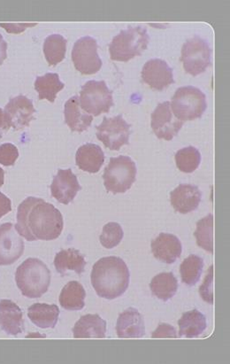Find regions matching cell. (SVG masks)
<instances>
[{
  "label": "cell",
  "instance_id": "obj_1",
  "mask_svg": "<svg viewBox=\"0 0 230 364\" xmlns=\"http://www.w3.org/2000/svg\"><path fill=\"white\" fill-rule=\"evenodd\" d=\"M16 229L28 241L55 240L64 227L59 209L44 200L28 197L18 207Z\"/></svg>",
  "mask_w": 230,
  "mask_h": 364
},
{
  "label": "cell",
  "instance_id": "obj_2",
  "mask_svg": "<svg viewBox=\"0 0 230 364\" xmlns=\"http://www.w3.org/2000/svg\"><path fill=\"white\" fill-rule=\"evenodd\" d=\"M91 279L92 287L99 297L114 300L127 291L131 274L122 259L109 257L102 258L95 263Z\"/></svg>",
  "mask_w": 230,
  "mask_h": 364
},
{
  "label": "cell",
  "instance_id": "obj_3",
  "mask_svg": "<svg viewBox=\"0 0 230 364\" xmlns=\"http://www.w3.org/2000/svg\"><path fill=\"white\" fill-rule=\"evenodd\" d=\"M51 272L44 262L37 258H28L18 267L16 281L23 296L40 298L48 291Z\"/></svg>",
  "mask_w": 230,
  "mask_h": 364
},
{
  "label": "cell",
  "instance_id": "obj_4",
  "mask_svg": "<svg viewBox=\"0 0 230 364\" xmlns=\"http://www.w3.org/2000/svg\"><path fill=\"white\" fill-rule=\"evenodd\" d=\"M150 38L145 28H128L113 38L109 46L111 60L128 63L146 51Z\"/></svg>",
  "mask_w": 230,
  "mask_h": 364
},
{
  "label": "cell",
  "instance_id": "obj_5",
  "mask_svg": "<svg viewBox=\"0 0 230 364\" xmlns=\"http://www.w3.org/2000/svg\"><path fill=\"white\" fill-rule=\"evenodd\" d=\"M171 110L180 121H193L207 110V97L194 86H185L175 92L170 103Z\"/></svg>",
  "mask_w": 230,
  "mask_h": 364
},
{
  "label": "cell",
  "instance_id": "obj_6",
  "mask_svg": "<svg viewBox=\"0 0 230 364\" xmlns=\"http://www.w3.org/2000/svg\"><path fill=\"white\" fill-rule=\"evenodd\" d=\"M136 172L135 162L131 158L124 156L111 158L104 171V185L110 193H124L135 183Z\"/></svg>",
  "mask_w": 230,
  "mask_h": 364
},
{
  "label": "cell",
  "instance_id": "obj_7",
  "mask_svg": "<svg viewBox=\"0 0 230 364\" xmlns=\"http://www.w3.org/2000/svg\"><path fill=\"white\" fill-rule=\"evenodd\" d=\"M79 103L86 113L99 117L109 113L114 106L113 92L105 81H89L82 87Z\"/></svg>",
  "mask_w": 230,
  "mask_h": 364
},
{
  "label": "cell",
  "instance_id": "obj_8",
  "mask_svg": "<svg viewBox=\"0 0 230 364\" xmlns=\"http://www.w3.org/2000/svg\"><path fill=\"white\" fill-rule=\"evenodd\" d=\"M212 50L206 41L195 36L182 46L181 61L186 73L197 77L211 65Z\"/></svg>",
  "mask_w": 230,
  "mask_h": 364
},
{
  "label": "cell",
  "instance_id": "obj_9",
  "mask_svg": "<svg viewBox=\"0 0 230 364\" xmlns=\"http://www.w3.org/2000/svg\"><path fill=\"white\" fill-rule=\"evenodd\" d=\"M131 125L117 115L113 118H104L102 124L97 127V138L104 146L112 151H119L122 146L128 145Z\"/></svg>",
  "mask_w": 230,
  "mask_h": 364
},
{
  "label": "cell",
  "instance_id": "obj_10",
  "mask_svg": "<svg viewBox=\"0 0 230 364\" xmlns=\"http://www.w3.org/2000/svg\"><path fill=\"white\" fill-rule=\"evenodd\" d=\"M75 68L82 75H94L102 70V60L98 54V43L91 37H84L75 43L72 50Z\"/></svg>",
  "mask_w": 230,
  "mask_h": 364
},
{
  "label": "cell",
  "instance_id": "obj_11",
  "mask_svg": "<svg viewBox=\"0 0 230 364\" xmlns=\"http://www.w3.org/2000/svg\"><path fill=\"white\" fill-rule=\"evenodd\" d=\"M23 237L11 223L0 225V266L13 264L23 255Z\"/></svg>",
  "mask_w": 230,
  "mask_h": 364
},
{
  "label": "cell",
  "instance_id": "obj_12",
  "mask_svg": "<svg viewBox=\"0 0 230 364\" xmlns=\"http://www.w3.org/2000/svg\"><path fill=\"white\" fill-rule=\"evenodd\" d=\"M182 125L183 122L178 120L172 114L170 102H165L158 105L152 114L150 126L158 139L171 141L178 134Z\"/></svg>",
  "mask_w": 230,
  "mask_h": 364
},
{
  "label": "cell",
  "instance_id": "obj_13",
  "mask_svg": "<svg viewBox=\"0 0 230 364\" xmlns=\"http://www.w3.org/2000/svg\"><path fill=\"white\" fill-rule=\"evenodd\" d=\"M4 113L9 128L12 127L14 131H19L30 126L31 122L34 120L35 109L32 100L20 95L9 100Z\"/></svg>",
  "mask_w": 230,
  "mask_h": 364
},
{
  "label": "cell",
  "instance_id": "obj_14",
  "mask_svg": "<svg viewBox=\"0 0 230 364\" xmlns=\"http://www.w3.org/2000/svg\"><path fill=\"white\" fill-rule=\"evenodd\" d=\"M141 75L143 81L156 91H163L175 84L172 70L163 60L153 59L147 61Z\"/></svg>",
  "mask_w": 230,
  "mask_h": 364
},
{
  "label": "cell",
  "instance_id": "obj_15",
  "mask_svg": "<svg viewBox=\"0 0 230 364\" xmlns=\"http://www.w3.org/2000/svg\"><path fill=\"white\" fill-rule=\"evenodd\" d=\"M82 186L70 168L59 169L51 186L52 196L60 203L68 205L75 200Z\"/></svg>",
  "mask_w": 230,
  "mask_h": 364
},
{
  "label": "cell",
  "instance_id": "obj_16",
  "mask_svg": "<svg viewBox=\"0 0 230 364\" xmlns=\"http://www.w3.org/2000/svg\"><path fill=\"white\" fill-rule=\"evenodd\" d=\"M202 199L199 187L192 185H180L170 193L172 207L181 214H189L199 208Z\"/></svg>",
  "mask_w": 230,
  "mask_h": 364
},
{
  "label": "cell",
  "instance_id": "obj_17",
  "mask_svg": "<svg viewBox=\"0 0 230 364\" xmlns=\"http://www.w3.org/2000/svg\"><path fill=\"white\" fill-rule=\"evenodd\" d=\"M152 252L153 257L160 262L172 264L181 257L182 247L181 241L172 234L160 233L153 240Z\"/></svg>",
  "mask_w": 230,
  "mask_h": 364
},
{
  "label": "cell",
  "instance_id": "obj_18",
  "mask_svg": "<svg viewBox=\"0 0 230 364\" xmlns=\"http://www.w3.org/2000/svg\"><path fill=\"white\" fill-rule=\"evenodd\" d=\"M119 338H142L146 335L145 320L138 309L129 308L120 314L116 324Z\"/></svg>",
  "mask_w": 230,
  "mask_h": 364
},
{
  "label": "cell",
  "instance_id": "obj_19",
  "mask_svg": "<svg viewBox=\"0 0 230 364\" xmlns=\"http://www.w3.org/2000/svg\"><path fill=\"white\" fill-rule=\"evenodd\" d=\"M0 327L6 334L13 336L23 333L24 330L23 311L12 301H0Z\"/></svg>",
  "mask_w": 230,
  "mask_h": 364
},
{
  "label": "cell",
  "instance_id": "obj_20",
  "mask_svg": "<svg viewBox=\"0 0 230 364\" xmlns=\"http://www.w3.org/2000/svg\"><path fill=\"white\" fill-rule=\"evenodd\" d=\"M65 122L72 132L82 133L89 128L93 121L91 114L85 113L79 103V97L68 100L64 107Z\"/></svg>",
  "mask_w": 230,
  "mask_h": 364
},
{
  "label": "cell",
  "instance_id": "obj_21",
  "mask_svg": "<svg viewBox=\"0 0 230 364\" xmlns=\"http://www.w3.org/2000/svg\"><path fill=\"white\" fill-rule=\"evenodd\" d=\"M75 161L82 171L94 174L102 168L105 161V154L102 147L95 144L88 143L79 147L75 154Z\"/></svg>",
  "mask_w": 230,
  "mask_h": 364
},
{
  "label": "cell",
  "instance_id": "obj_22",
  "mask_svg": "<svg viewBox=\"0 0 230 364\" xmlns=\"http://www.w3.org/2000/svg\"><path fill=\"white\" fill-rule=\"evenodd\" d=\"M106 322L97 314L95 315L89 314L82 316L73 328L75 338H104L106 337Z\"/></svg>",
  "mask_w": 230,
  "mask_h": 364
},
{
  "label": "cell",
  "instance_id": "obj_23",
  "mask_svg": "<svg viewBox=\"0 0 230 364\" xmlns=\"http://www.w3.org/2000/svg\"><path fill=\"white\" fill-rule=\"evenodd\" d=\"M28 318L42 329H53L59 321L60 309L56 305L35 304L28 308Z\"/></svg>",
  "mask_w": 230,
  "mask_h": 364
},
{
  "label": "cell",
  "instance_id": "obj_24",
  "mask_svg": "<svg viewBox=\"0 0 230 364\" xmlns=\"http://www.w3.org/2000/svg\"><path fill=\"white\" fill-rule=\"evenodd\" d=\"M55 266L61 276L67 275L68 270H73L78 275H82L84 272L86 261L80 252L75 248H68L56 255Z\"/></svg>",
  "mask_w": 230,
  "mask_h": 364
},
{
  "label": "cell",
  "instance_id": "obj_25",
  "mask_svg": "<svg viewBox=\"0 0 230 364\" xmlns=\"http://www.w3.org/2000/svg\"><path fill=\"white\" fill-rule=\"evenodd\" d=\"M207 324L206 316L197 309L186 312L178 321L179 337H199L207 329Z\"/></svg>",
  "mask_w": 230,
  "mask_h": 364
},
{
  "label": "cell",
  "instance_id": "obj_26",
  "mask_svg": "<svg viewBox=\"0 0 230 364\" xmlns=\"http://www.w3.org/2000/svg\"><path fill=\"white\" fill-rule=\"evenodd\" d=\"M86 293L77 281H71L64 287L60 295V304L67 311H77L84 308Z\"/></svg>",
  "mask_w": 230,
  "mask_h": 364
},
{
  "label": "cell",
  "instance_id": "obj_27",
  "mask_svg": "<svg viewBox=\"0 0 230 364\" xmlns=\"http://www.w3.org/2000/svg\"><path fill=\"white\" fill-rule=\"evenodd\" d=\"M150 288L154 296L161 301H168L177 291L178 281L172 273H160L150 281Z\"/></svg>",
  "mask_w": 230,
  "mask_h": 364
},
{
  "label": "cell",
  "instance_id": "obj_28",
  "mask_svg": "<svg viewBox=\"0 0 230 364\" xmlns=\"http://www.w3.org/2000/svg\"><path fill=\"white\" fill-rule=\"evenodd\" d=\"M65 87L63 82L60 80L59 75L48 73L43 77H38L35 82V91L38 92V99L46 100L55 102L57 95Z\"/></svg>",
  "mask_w": 230,
  "mask_h": 364
},
{
  "label": "cell",
  "instance_id": "obj_29",
  "mask_svg": "<svg viewBox=\"0 0 230 364\" xmlns=\"http://www.w3.org/2000/svg\"><path fill=\"white\" fill-rule=\"evenodd\" d=\"M44 53L50 66H56L65 59L67 52V41L62 36H49L44 43Z\"/></svg>",
  "mask_w": 230,
  "mask_h": 364
},
{
  "label": "cell",
  "instance_id": "obj_30",
  "mask_svg": "<svg viewBox=\"0 0 230 364\" xmlns=\"http://www.w3.org/2000/svg\"><path fill=\"white\" fill-rule=\"evenodd\" d=\"M204 268L203 259L192 255L187 257L180 266L182 282L188 287H194L199 282Z\"/></svg>",
  "mask_w": 230,
  "mask_h": 364
},
{
  "label": "cell",
  "instance_id": "obj_31",
  "mask_svg": "<svg viewBox=\"0 0 230 364\" xmlns=\"http://www.w3.org/2000/svg\"><path fill=\"white\" fill-rule=\"evenodd\" d=\"M197 245L204 250L214 253V215L209 214L197 223L194 232Z\"/></svg>",
  "mask_w": 230,
  "mask_h": 364
},
{
  "label": "cell",
  "instance_id": "obj_32",
  "mask_svg": "<svg viewBox=\"0 0 230 364\" xmlns=\"http://www.w3.org/2000/svg\"><path fill=\"white\" fill-rule=\"evenodd\" d=\"M175 164L180 171L192 173L199 167L201 154L194 146L185 147L175 154Z\"/></svg>",
  "mask_w": 230,
  "mask_h": 364
},
{
  "label": "cell",
  "instance_id": "obj_33",
  "mask_svg": "<svg viewBox=\"0 0 230 364\" xmlns=\"http://www.w3.org/2000/svg\"><path fill=\"white\" fill-rule=\"evenodd\" d=\"M124 232L121 226L117 223H109L104 226L102 235L99 237L100 243L106 250H112L117 247L124 239Z\"/></svg>",
  "mask_w": 230,
  "mask_h": 364
},
{
  "label": "cell",
  "instance_id": "obj_34",
  "mask_svg": "<svg viewBox=\"0 0 230 364\" xmlns=\"http://www.w3.org/2000/svg\"><path fill=\"white\" fill-rule=\"evenodd\" d=\"M19 157V151L13 144L6 143L0 146V164L9 167L16 164Z\"/></svg>",
  "mask_w": 230,
  "mask_h": 364
},
{
  "label": "cell",
  "instance_id": "obj_35",
  "mask_svg": "<svg viewBox=\"0 0 230 364\" xmlns=\"http://www.w3.org/2000/svg\"><path fill=\"white\" fill-rule=\"evenodd\" d=\"M214 266L208 269L207 275L204 277V283L199 288V294L204 301L208 304H214L213 294Z\"/></svg>",
  "mask_w": 230,
  "mask_h": 364
},
{
  "label": "cell",
  "instance_id": "obj_36",
  "mask_svg": "<svg viewBox=\"0 0 230 364\" xmlns=\"http://www.w3.org/2000/svg\"><path fill=\"white\" fill-rule=\"evenodd\" d=\"M155 338H177V333L174 327L168 323H160L152 335Z\"/></svg>",
  "mask_w": 230,
  "mask_h": 364
},
{
  "label": "cell",
  "instance_id": "obj_37",
  "mask_svg": "<svg viewBox=\"0 0 230 364\" xmlns=\"http://www.w3.org/2000/svg\"><path fill=\"white\" fill-rule=\"evenodd\" d=\"M12 210V203L9 198H7L5 194L0 193V219L4 215L9 214Z\"/></svg>",
  "mask_w": 230,
  "mask_h": 364
},
{
  "label": "cell",
  "instance_id": "obj_38",
  "mask_svg": "<svg viewBox=\"0 0 230 364\" xmlns=\"http://www.w3.org/2000/svg\"><path fill=\"white\" fill-rule=\"evenodd\" d=\"M7 44L2 37V35L0 34V66L4 63V60L6 59L7 57Z\"/></svg>",
  "mask_w": 230,
  "mask_h": 364
},
{
  "label": "cell",
  "instance_id": "obj_39",
  "mask_svg": "<svg viewBox=\"0 0 230 364\" xmlns=\"http://www.w3.org/2000/svg\"><path fill=\"white\" fill-rule=\"evenodd\" d=\"M0 129H6V131L9 129L6 124L5 113H4V110L1 108H0Z\"/></svg>",
  "mask_w": 230,
  "mask_h": 364
},
{
  "label": "cell",
  "instance_id": "obj_40",
  "mask_svg": "<svg viewBox=\"0 0 230 364\" xmlns=\"http://www.w3.org/2000/svg\"><path fill=\"white\" fill-rule=\"evenodd\" d=\"M4 179H5V171L0 168V187L4 185Z\"/></svg>",
  "mask_w": 230,
  "mask_h": 364
}]
</instances>
